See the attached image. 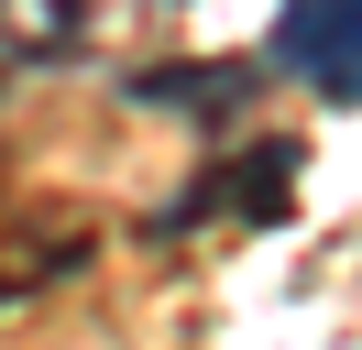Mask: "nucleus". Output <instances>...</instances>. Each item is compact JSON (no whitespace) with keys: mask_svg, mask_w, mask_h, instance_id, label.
<instances>
[{"mask_svg":"<svg viewBox=\"0 0 362 350\" xmlns=\"http://www.w3.org/2000/svg\"><path fill=\"white\" fill-rule=\"evenodd\" d=\"M264 55L286 66L296 88H318V99L362 109V0H286Z\"/></svg>","mask_w":362,"mask_h":350,"instance_id":"1","label":"nucleus"},{"mask_svg":"<svg viewBox=\"0 0 362 350\" xmlns=\"http://www.w3.org/2000/svg\"><path fill=\"white\" fill-rule=\"evenodd\" d=\"M143 99H154V109H209V121H220V109H242L252 88L230 77V66H154V77H143Z\"/></svg>","mask_w":362,"mask_h":350,"instance_id":"2","label":"nucleus"}]
</instances>
